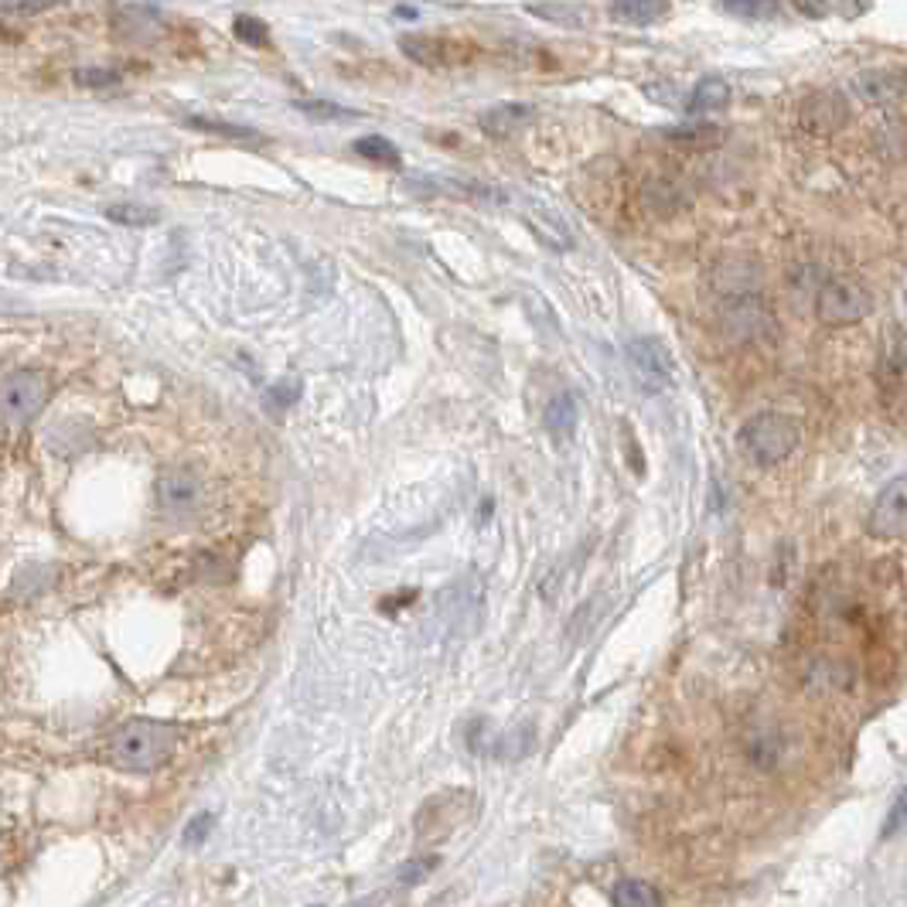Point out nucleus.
<instances>
[{
    "label": "nucleus",
    "instance_id": "obj_23",
    "mask_svg": "<svg viewBox=\"0 0 907 907\" xmlns=\"http://www.w3.org/2000/svg\"><path fill=\"white\" fill-rule=\"evenodd\" d=\"M294 110H301L304 117L318 120V123H334V120H355L358 113L348 107H339V102H328V99H297Z\"/></svg>",
    "mask_w": 907,
    "mask_h": 907
},
{
    "label": "nucleus",
    "instance_id": "obj_19",
    "mask_svg": "<svg viewBox=\"0 0 907 907\" xmlns=\"http://www.w3.org/2000/svg\"><path fill=\"white\" fill-rule=\"evenodd\" d=\"M355 154H358V158L372 161V164H385V168H400V164H403V158H400V147H396L393 140L379 137V134L355 140Z\"/></svg>",
    "mask_w": 907,
    "mask_h": 907
},
{
    "label": "nucleus",
    "instance_id": "obj_35",
    "mask_svg": "<svg viewBox=\"0 0 907 907\" xmlns=\"http://www.w3.org/2000/svg\"><path fill=\"white\" fill-rule=\"evenodd\" d=\"M396 14H400V17H417V11H413V8H400Z\"/></svg>",
    "mask_w": 907,
    "mask_h": 907
},
{
    "label": "nucleus",
    "instance_id": "obj_31",
    "mask_svg": "<svg viewBox=\"0 0 907 907\" xmlns=\"http://www.w3.org/2000/svg\"><path fill=\"white\" fill-rule=\"evenodd\" d=\"M212 825H216V816H212V812H198V816L188 822V829H185V846H201L205 839H209Z\"/></svg>",
    "mask_w": 907,
    "mask_h": 907
},
{
    "label": "nucleus",
    "instance_id": "obj_15",
    "mask_svg": "<svg viewBox=\"0 0 907 907\" xmlns=\"http://www.w3.org/2000/svg\"><path fill=\"white\" fill-rule=\"evenodd\" d=\"M669 14V0H611V17L635 24V28H648Z\"/></svg>",
    "mask_w": 907,
    "mask_h": 907
},
{
    "label": "nucleus",
    "instance_id": "obj_16",
    "mask_svg": "<svg viewBox=\"0 0 907 907\" xmlns=\"http://www.w3.org/2000/svg\"><path fill=\"white\" fill-rule=\"evenodd\" d=\"M532 17H542L547 24H560V28H587L590 11L584 4H560V0H550V4H529L526 8Z\"/></svg>",
    "mask_w": 907,
    "mask_h": 907
},
{
    "label": "nucleus",
    "instance_id": "obj_11",
    "mask_svg": "<svg viewBox=\"0 0 907 907\" xmlns=\"http://www.w3.org/2000/svg\"><path fill=\"white\" fill-rule=\"evenodd\" d=\"M577 400L569 396V393H556L547 409H542V427L550 430V437L556 440V444H566V440H574L577 433Z\"/></svg>",
    "mask_w": 907,
    "mask_h": 907
},
{
    "label": "nucleus",
    "instance_id": "obj_22",
    "mask_svg": "<svg viewBox=\"0 0 907 907\" xmlns=\"http://www.w3.org/2000/svg\"><path fill=\"white\" fill-rule=\"evenodd\" d=\"M782 0H723V11L740 21H771L777 17Z\"/></svg>",
    "mask_w": 907,
    "mask_h": 907
},
{
    "label": "nucleus",
    "instance_id": "obj_14",
    "mask_svg": "<svg viewBox=\"0 0 907 907\" xmlns=\"http://www.w3.org/2000/svg\"><path fill=\"white\" fill-rule=\"evenodd\" d=\"M731 102V86L727 79H720V75H707V79H699L689 93V102H686V113L699 117V113H713V110H723Z\"/></svg>",
    "mask_w": 907,
    "mask_h": 907
},
{
    "label": "nucleus",
    "instance_id": "obj_29",
    "mask_svg": "<svg viewBox=\"0 0 907 907\" xmlns=\"http://www.w3.org/2000/svg\"><path fill=\"white\" fill-rule=\"evenodd\" d=\"M900 833H907V788L894 798V806L884 819V829H880V839H894Z\"/></svg>",
    "mask_w": 907,
    "mask_h": 907
},
{
    "label": "nucleus",
    "instance_id": "obj_25",
    "mask_svg": "<svg viewBox=\"0 0 907 907\" xmlns=\"http://www.w3.org/2000/svg\"><path fill=\"white\" fill-rule=\"evenodd\" d=\"M232 32H236V38L243 45H253V48H267L270 45V24L253 17V14H240L236 21H232Z\"/></svg>",
    "mask_w": 907,
    "mask_h": 907
},
{
    "label": "nucleus",
    "instance_id": "obj_32",
    "mask_svg": "<svg viewBox=\"0 0 907 907\" xmlns=\"http://www.w3.org/2000/svg\"><path fill=\"white\" fill-rule=\"evenodd\" d=\"M437 867V857H420V860H409L400 870V884H420V880Z\"/></svg>",
    "mask_w": 907,
    "mask_h": 907
},
{
    "label": "nucleus",
    "instance_id": "obj_17",
    "mask_svg": "<svg viewBox=\"0 0 907 907\" xmlns=\"http://www.w3.org/2000/svg\"><path fill=\"white\" fill-rule=\"evenodd\" d=\"M614 907H662V894L645 884V880H617V887L611 894Z\"/></svg>",
    "mask_w": 907,
    "mask_h": 907
},
{
    "label": "nucleus",
    "instance_id": "obj_3",
    "mask_svg": "<svg viewBox=\"0 0 907 907\" xmlns=\"http://www.w3.org/2000/svg\"><path fill=\"white\" fill-rule=\"evenodd\" d=\"M873 310V297L857 277H833L822 283L816 297V315L829 328H846L863 321Z\"/></svg>",
    "mask_w": 907,
    "mask_h": 907
},
{
    "label": "nucleus",
    "instance_id": "obj_10",
    "mask_svg": "<svg viewBox=\"0 0 907 907\" xmlns=\"http://www.w3.org/2000/svg\"><path fill=\"white\" fill-rule=\"evenodd\" d=\"M720 321L727 328L734 339H747V334H758L764 328V310L758 294H744V297H727L720 310Z\"/></svg>",
    "mask_w": 907,
    "mask_h": 907
},
{
    "label": "nucleus",
    "instance_id": "obj_21",
    "mask_svg": "<svg viewBox=\"0 0 907 907\" xmlns=\"http://www.w3.org/2000/svg\"><path fill=\"white\" fill-rule=\"evenodd\" d=\"M51 584H56V569H51V566H32V569H21L14 587H11V593H14V598L32 601L35 593L48 590Z\"/></svg>",
    "mask_w": 907,
    "mask_h": 907
},
{
    "label": "nucleus",
    "instance_id": "obj_37",
    "mask_svg": "<svg viewBox=\"0 0 907 907\" xmlns=\"http://www.w3.org/2000/svg\"><path fill=\"white\" fill-rule=\"evenodd\" d=\"M904 301H907V297H904Z\"/></svg>",
    "mask_w": 907,
    "mask_h": 907
},
{
    "label": "nucleus",
    "instance_id": "obj_8",
    "mask_svg": "<svg viewBox=\"0 0 907 907\" xmlns=\"http://www.w3.org/2000/svg\"><path fill=\"white\" fill-rule=\"evenodd\" d=\"M113 28L120 38L134 41V45H147V41H158L164 24L161 17L154 14L144 4H130V0H117L113 4Z\"/></svg>",
    "mask_w": 907,
    "mask_h": 907
},
{
    "label": "nucleus",
    "instance_id": "obj_28",
    "mask_svg": "<svg viewBox=\"0 0 907 907\" xmlns=\"http://www.w3.org/2000/svg\"><path fill=\"white\" fill-rule=\"evenodd\" d=\"M665 137L679 140V144H692V147H713L723 140L720 126H683V130H665Z\"/></svg>",
    "mask_w": 907,
    "mask_h": 907
},
{
    "label": "nucleus",
    "instance_id": "obj_9",
    "mask_svg": "<svg viewBox=\"0 0 907 907\" xmlns=\"http://www.w3.org/2000/svg\"><path fill=\"white\" fill-rule=\"evenodd\" d=\"M853 89L870 107H891V102H897L907 93V75L897 69H867L853 79Z\"/></svg>",
    "mask_w": 907,
    "mask_h": 907
},
{
    "label": "nucleus",
    "instance_id": "obj_24",
    "mask_svg": "<svg viewBox=\"0 0 907 907\" xmlns=\"http://www.w3.org/2000/svg\"><path fill=\"white\" fill-rule=\"evenodd\" d=\"M188 126L195 130H205V134H219V137H229V140H259L256 137V130L249 126H236V123H225V120H209V117H185Z\"/></svg>",
    "mask_w": 907,
    "mask_h": 907
},
{
    "label": "nucleus",
    "instance_id": "obj_7",
    "mask_svg": "<svg viewBox=\"0 0 907 907\" xmlns=\"http://www.w3.org/2000/svg\"><path fill=\"white\" fill-rule=\"evenodd\" d=\"M201 499V481L188 468H168L158 478V505L168 515H188Z\"/></svg>",
    "mask_w": 907,
    "mask_h": 907
},
{
    "label": "nucleus",
    "instance_id": "obj_34",
    "mask_svg": "<svg viewBox=\"0 0 907 907\" xmlns=\"http://www.w3.org/2000/svg\"><path fill=\"white\" fill-rule=\"evenodd\" d=\"M870 4H873V0H833V8H836L843 17H860V14L870 11Z\"/></svg>",
    "mask_w": 907,
    "mask_h": 907
},
{
    "label": "nucleus",
    "instance_id": "obj_20",
    "mask_svg": "<svg viewBox=\"0 0 907 907\" xmlns=\"http://www.w3.org/2000/svg\"><path fill=\"white\" fill-rule=\"evenodd\" d=\"M107 219L110 222H120V225H158L161 222V212L158 209H150V205H137V201H117L107 209Z\"/></svg>",
    "mask_w": 907,
    "mask_h": 907
},
{
    "label": "nucleus",
    "instance_id": "obj_18",
    "mask_svg": "<svg viewBox=\"0 0 907 907\" xmlns=\"http://www.w3.org/2000/svg\"><path fill=\"white\" fill-rule=\"evenodd\" d=\"M400 48H403V56L413 59L417 65H427V69L444 65V56H440V48L444 45H440L437 38H430V35H403Z\"/></svg>",
    "mask_w": 907,
    "mask_h": 907
},
{
    "label": "nucleus",
    "instance_id": "obj_13",
    "mask_svg": "<svg viewBox=\"0 0 907 907\" xmlns=\"http://www.w3.org/2000/svg\"><path fill=\"white\" fill-rule=\"evenodd\" d=\"M526 222H529V229L536 232V236L547 243L550 249H560V253H566V249H574V236H569V229L563 225V219L556 216V212H550V209H542V205H529V216H526Z\"/></svg>",
    "mask_w": 907,
    "mask_h": 907
},
{
    "label": "nucleus",
    "instance_id": "obj_4",
    "mask_svg": "<svg viewBox=\"0 0 907 907\" xmlns=\"http://www.w3.org/2000/svg\"><path fill=\"white\" fill-rule=\"evenodd\" d=\"M48 376L41 369H14L8 372L4 385H0V406H4V420L11 427L32 424L48 403Z\"/></svg>",
    "mask_w": 907,
    "mask_h": 907
},
{
    "label": "nucleus",
    "instance_id": "obj_12",
    "mask_svg": "<svg viewBox=\"0 0 907 907\" xmlns=\"http://www.w3.org/2000/svg\"><path fill=\"white\" fill-rule=\"evenodd\" d=\"M532 107L526 102H502V107H491L488 113H481V130L491 137H512L515 130H523L526 123H532Z\"/></svg>",
    "mask_w": 907,
    "mask_h": 907
},
{
    "label": "nucleus",
    "instance_id": "obj_2",
    "mask_svg": "<svg viewBox=\"0 0 907 907\" xmlns=\"http://www.w3.org/2000/svg\"><path fill=\"white\" fill-rule=\"evenodd\" d=\"M801 440V430L792 417L785 413H758V417H750L740 433H737V444L747 454V461H755L758 468H774V464H782L795 454Z\"/></svg>",
    "mask_w": 907,
    "mask_h": 907
},
{
    "label": "nucleus",
    "instance_id": "obj_1",
    "mask_svg": "<svg viewBox=\"0 0 907 907\" xmlns=\"http://www.w3.org/2000/svg\"><path fill=\"white\" fill-rule=\"evenodd\" d=\"M174 755V731L161 720H126L110 737V758L123 771H158Z\"/></svg>",
    "mask_w": 907,
    "mask_h": 907
},
{
    "label": "nucleus",
    "instance_id": "obj_33",
    "mask_svg": "<svg viewBox=\"0 0 907 907\" xmlns=\"http://www.w3.org/2000/svg\"><path fill=\"white\" fill-rule=\"evenodd\" d=\"M792 8L801 14V17H809V21H822L833 14V0H792Z\"/></svg>",
    "mask_w": 907,
    "mask_h": 907
},
{
    "label": "nucleus",
    "instance_id": "obj_6",
    "mask_svg": "<svg viewBox=\"0 0 907 907\" xmlns=\"http://www.w3.org/2000/svg\"><path fill=\"white\" fill-rule=\"evenodd\" d=\"M867 532L877 539H900L907 536V475L887 481L873 499L867 515Z\"/></svg>",
    "mask_w": 907,
    "mask_h": 907
},
{
    "label": "nucleus",
    "instance_id": "obj_30",
    "mask_svg": "<svg viewBox=\"0 0 907 907\" xmlns=\"http://www.w3.org/2000/svg\"><path fill=\"white\" fill-rule=\"evenodd\" d=\"M75 86H89V89H107V86H117L120 83V75L110 72V69H75Z\"/></svg>",
    "mask_w": 907,
    "mask_h": 907
},
{
    "label": "nucleus",
    "instance_id": "obj_36",
    "mask_svg": "<svg viewBox=\"0 0 907 907\" xmlns=\"http://www.w3.org/2000/svg\"><path fill=\"white\" fill-rule=\"evenodd\" d=\"M310 907H324V904H310Z\"/></svg>",
    "mask_w": 907,
    "mask_h": 907
},
{
    "label": "nucleus",
    "instance_id": "obj_27",
    "mask_svg": "<svg viewBox=\"0 0 907 907\" xmlns=\"http://www.w3.org/2000/svg\"><path fill=\"white\" fill-rule=\"evenodd\" d=\"M65 0H0V11H4L8 21H24V17H35L45 14L51 8H62Z\"/></svg>",
    "mask_w": 907,
    "mask_h": 907
},
{
    "label": "nucleus",
    "instance_id": "obj_5",
    "mask_svg": "<svg viewBox=\"0 0 907 907\" xmlns=\"http://www.w3.org/2000/svg\"><path fill=\"white\" fill-rule=\"evenodd\" d=\"M625 358H628L632 376H635L641 393H652V396L665 393V389L672 385V379H676L672 355H669V348L659 339H648V334H641V339H632L625 345Z\"/></svg>",
    "mask_w": 907,
    "mask_h": 907
},
{
    "label": "nucleus",
    "instance_id": "obj_26",
    "mask_svg": "<svg viewBox=\"0 0 907 907\" xmlns=\"http://www.w3.org/2000/svg\"><path fill=\"white\" fill-rule=\"evenodd\" d=\"M297 400H301V379H294V376L280 379L267 389V409H273V413H287Z\"/></svg>",
    "mask_w": 907,
    "mask_h": 907
}]
</instances>
